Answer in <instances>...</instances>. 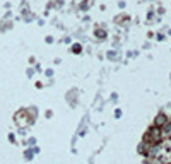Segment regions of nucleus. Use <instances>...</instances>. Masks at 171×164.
Segmentation results:
<instances>
[{
  "label": "nucleus",
  "instance_id": "7ed1b4c3",
  "mask_svg": "<svg viewBox=\"0 0 171 164\" xmlns=\"http://www.w3.org/2000/svg\"><path fill=\"white\" fill-rule=\"evenodd\" d=\"M108 58H111V60H115V58H116V55H115V53L111 51V53H108Z\"/></svg>",
  "mask_w": 171,
  "mask_h": 164
},
{
  "label": "nucleus",
  "instance_id": "f257e3e1",
  "mask_svg": "<svg viewBox=\"0 0 171 164\" xmlns=\"http://www.w3.org/2000/svg\"><path fill=\"white\" fill-rule=\"evenodd\" d=\"M145 140L147 142H151V144H159V140H161V126H152L151 130H149V133L145 137Z\"/></svg>",
  "mask_w": 171,
  "mask_h": 164
},
{
  "label": "nucleus",
  "instance_id": "20e7f679",
  "mask_svg": "<svg viewBox=\"0 0 171 164\" xmlns=\"http://www.w3.org/2000/svg\"><path fill=\"white\" fill-rule=\"evenodd\" d=\"M98 36H99V38H104L106 34H104V31H98Z\"/></svg>",
  "mask_w": 171,
  "mask_h": 164
},
{
  "label": "nucleus",
  "instance_id": "39448f33",
  "mask_svg": "<svg viewBox=\"0 0 171 164\" xmlns=\"http://www.w3.org/2000/svg\"><path fill=\"white\" fill-rule=\"evenodd\" d=\"M74 2H75V4H79V2H81V0H74Z\"/></svg>",
  "mask_w": 171,
  "mask_h": 164
},
{
  "label": "nucleus",
  "instance_id": "f03ea898",
  "mask_svg": "<svg viewBox=\"0 0 171 164\" xmlns=\"http://www.w3.org/2000/svg\"><path fill=\"white\" fill-rule=\"evenodd\" d=\"M166 121H168V118L164 113H159V115L156 116V120H154V125L156 126H164L166 125Z\"/></svg>",
  "mask_w": 171,
  "mask_h": 164
}]
</instances>
